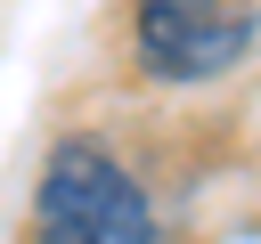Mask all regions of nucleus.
<instances>
[{
	"label": "nucleus",
	"instance_id": "1",
	"mask_svg": "<svg viewBox=\"0 0 261 244\" xmlns=\"http://www.w3.org/2000/svg\"><path fill=\"white\" fill-rule=\"evenodd\" d=\"M24 244H163V203L98 130H65L33 171Z\"/></svg>",
	"mask_w": 261,
	"mask_h": 244
},
{
	"label": "nucleus",
	"instance_id": "2",
	"mask_svg": "<svg viewBox=\"0 0 261 244\" xmlns=\"http://www.w3.org/2000/svg\"><path fill=\"white\" fill-rule=\"evenodd\" d=\"M261 49V8L245 0H139L122 16V57L147 89H212Z\"/></svg>",
	"mask_w": 261,
	"mask_h": 244
}]
</instances>
